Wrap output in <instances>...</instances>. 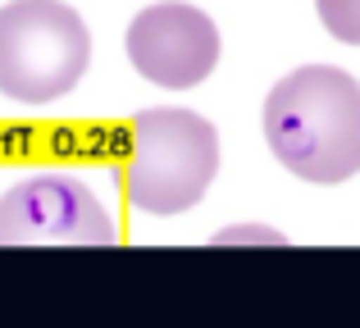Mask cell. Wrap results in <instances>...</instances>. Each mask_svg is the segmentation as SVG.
Here are the masks:
<instances>
[{
    "label": "cell",
    "mask_w": 360,
    "mask_h": 328,
    "mask_svg": "<svg viewBox=\"0 0 360 328\" xmlns=\"http://www.w3.org/2000/svg\"><path fill=\"white\" fill-rule=\"evenodd\" d=\"M91 64V32L64 0L0 5V96L14 105H55L82 82Z\"/></svg>",
    "instance_id": "3"
},
{
    "label": "cell",
    "mask_w": 360,
    "mask_h": 328,
    "mask_svg": "<svg viewBox=\"0 0 360 328\" xmlns=\"http://www.w3.org/2000/svg\"><path fill=\"white\" fill-rule=\"evenodd\" d=\"M214 242H264V247H278L283 242V232H274V228H251V223H246V228H224V232H214Z\"/></svg>",
    "instance_id": "7"
},
{
    "label": "cell",
    "mask_w": 360,
    "mask_h": 328,
    "mask_svg": "<svg viewBox=\"0 0 360 328\" xmlns=\"http://www.w3.org/2000/svg\"><path fill=\"white\" fill-rule=\"evenodd\" d=\"M123 196L137 214H187L219 173V133L196 110L160 105L132 114L123 133Z\"/></svg>",
    "instance_id": "2"
},
{
    "label": "cell",
    "mask_w": 360,
    "mask_h": 328,
    "mask_svg": "<svg viewBox=\"0 0 360 328\" xmlns=\"http://www.w3.org/2000/svg\"><path fill=\"white\" fill-rule=\"evenodd\" d=\"M110 210L82 178L46 169L0 192V247H110Z\"/></svg>",
    "instance_id": "4"
},
{
    "label": "cell",
    "mask_w": 360,
    "mask_h": 328,
    "mask_svg": "<svg viewBox=\"0 0 360 328\" xmlns=\"http://www.w3.org/2000/svg\"><path fill=\"white\" fill-rule=\"evenodd\" d=\"M219 27L210 14L183 0H160L146 5L128 23V60L146 82L169 91H187L205 82L219 64Z\"/></svg>",
    "instance_id": "5"
},
{
    "label": "cell",
    "mask_w": 360,
    "mask_h": 328,
    "mask_svg": "<svg viewBox=\"0 0 360 328\" xmlns=\"http://www.w3.org/2000/svg\"><path fill=\"white\" fill-rule=\"evenodd\" d=\"M274 160L319 187L360 173V82L333 64H306L264 96Z\"/></svg>",
    "instance_id": "1"
},
{
    "label": "cell",
    "mask_w": 360,
    "mask_h": 328,
    "mask_svg": "<svg viewBox=\"0 0 360 328\" xmlns=\"http://www.w3.org/2000/svg\"><path fill=\"white\" fill-rule=\"evenodd\" d=\"M319 23L328 27V37L347 46H360V0H315Z\"/></svg>",
    "instance_id": "6"
}]
</instances>
